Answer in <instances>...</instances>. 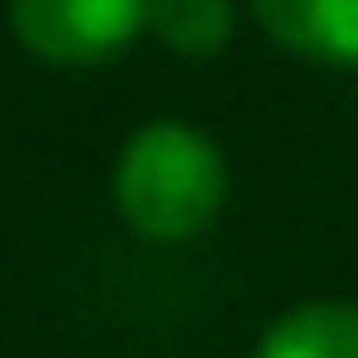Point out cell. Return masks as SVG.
<instances>
[{
  "mask_svg": "<svg viewBox=\"0 0 358 358\" xmlns=\"http://www.w3.org/2000/svg\"><path fill=\"white\" fill-rule=\"evenodd\" d=\"M6 19L50 63H101L145 31L151 0H6Z\"/></svg>",
  "mask_w": 358,
  "mask_h": 358,
  "instance_id": "7a4b0ae2",
  "label": "cell"
},
{
  "mask_svg": "<svg viewBox=\"0 0 358 358\" xmlns=\"http://www.w3.org/2000/svg\"><path fill=\"white\" fill-rule=\"evenodd\" d=\"M145 25L182 57H214L233 38V0H151Z\"/></svg>",
  "mask_w": 358,
  "mask_h": 358,
  "instance_id": "5b68a950",
  "label": "cell"
},
{
  "mask_svg": "<svg viewBox=\"0 0 358 358\" xmlns=\"http://www.w3.org/2000/svg\"><path fill=\"white\" fill-rule=\"evenodd\" d=\"M252 358H358V308L352 302H302L271 334L258 340Z\"/></svg>",
  "mask_w": 358,
  "mask_h": 358,
  "instance_id": "277c9868",
  "label": "cell"
},
{
  "mask_svg": "<svg viewBox=\"0 0 358 358\" xmlns=\"http://www.w3.org/2000/svg\"><path fill=\"white\" fill-rule=\"evenodd\" d=\"M258 25L315 63H358V0H252Z\"/></svg>",
  "mask_w": 358,
  "mask_h": 358,
  "instance_id": "3957f363",
  "label": "cell"
},
{
  "mask_svg": "<svg viewBox=\"0 0 358 358\" xmlns=\"http://www.w3.org/2000/svg\"><path fill=\"white\" fill-rule=\"evenodd\" d=\"M113 201L138 239L182 245L214 227L227 201V157L189 120H151L126 138L113 170Z\"/></svg>",
  "mask_w": 358,
  "mask_h": 358,
  "instance_id": "6da1fadb",
  "label": "cell"
}]
</instances>
